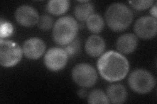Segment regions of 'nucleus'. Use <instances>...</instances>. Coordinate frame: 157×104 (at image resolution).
<instances>
[{"label":"nucleus","instance_id":"obj_1","mask_svg":"<svg viewBox=\"0 0 157 104\" xmlns=\"http://www.w3.org/2000/svg\"><path fill=\"white\" fill-rule=\"evenodd\" d=\"M97 66L101 76L109 82L123 80L129 72V63L126 58L115 51L103 54L98 59Z\"/></svg>","mask_w":157,"mask_h":104},{"label":"nucleus","instance_id":"obj_2","mask_svg":"<svg viewBox=\"0 0 157 104\" xmlns=\"http://www.w3.org/2000/svg\"><path fill=\"white\" fill-rule=\"evenodd\" d=\"M133 13L129 7L123 3H116L111 5L105 13V21L112 31L121 32L130 26Z\"/></svg>","mask_w":157,"mask_h":104},{"label":"nucleus","instance_id":"obj_3","mask_svg":"<svg viewBox=\"0 0 157 104\" xmlns=\"http://www.w3.org/2000/svg\"><path fill=\"white\" fill-rule=\"evenodd\" d=\"M78 31V23L71 16L59 18L54 25L52 36L58 45L65 46L75 38Z\"/></svg>","mask_w":157,"mask_h":104},{"label":"nucleus","instance_id":"obj_4","mask_svg":"<svg viewBox=\"0 0 157 104\" xmlns=\"http://www.w3.org/2000/svg\"><path fill=\"white\" fill-rule=\"evenodd\" d=\"M128 84L135 92L147 94L155 87V79L149 72L138 69L131 73L128 77Z\"/></svg>","mask_w":157,"mask_h":104},{"label":"nucleus","instance_id":"obj_5","mask_svg":"<svg viewBox=\"0 0 157 104\" xmlns=\"http://www.w3.org/2000/svg\"><path fill=\"white\" fill-rule=\"evenodd\" d=\"M22 49L18 44L11 41H0V64L4 67L15 66L21 60Z\"/></svg>","mask_w":157,"mask_h":104},{"label":"nucleus","instance_id":"obj_6","mask_svg":"<svg viewBox=\"0 0 157 104\" xmlns=\"http://www.w3.org/2000/svg\"><path fill=\"white\" fill-rule=\"evenodd\" d=\"M72 78L78 86L88 88L95 85L98 75L94 67L88 64L81 63L73 68Z\"/></svg>","mask_w":157,"mask_h":104},{"label":"nucleus","instance_id":"obj_7","mask_svg":"<svg viewBox=\"0 0 157 104\" xmlns=\"http://www.w3.org/2000/svg\"><path fill=\"white\" fill-rule=\"evenodd\" d=\"M67 59V54L63 48H52L46 53L44 63L50 70L58 71L65 67Z\"/></svg>","mask_w":157,"mask_h":104},{"label":"nucleus","instance_id":"obj_8","mask_svg":"<svg viewBox=\"0 0 157 104\" xmlns=\"http://www.w3.org/2000/svg\"><path fill=\"white\" fill-rule=\"evenodd\" d=\"M134 31L137 37L144 39L154 38L157 32L156 18L152 16H144L136 21Z\"/></svg>","mask_w":157,"mask_h":104},{"label":"nucleus","instance_id":"obj_9","mask_svg":"<svg viewBox=\"0 0 157 104\" xmlns=\"http://www.w3.org/2000/svg\"><path fill=\"white\" fill-rule=\"evenodd\" d=\"M15 18L20 25L29 27L35 26L38 23L39 16L38 13L33 7L29 5H22L16 10Z\"/></svg>","mask_w":157,"mask_h":104},{"label":"nucleus","instance_id":"obj_10","mask_svg":"<svg viewBox=\"0 0 157 104\" xmlns=\"http://www.w3.org/2000/svg\"><path fill=\"white\" fill-rule=\"evenodd\" d=\"M45 51V44L39 38H32L24 42L22 46L24 55L29 59L40 58Z\"/></svg>","mask_w":157,"mask_h":104},{"label":"nucleus","instance_id":"obj_11","mask_svg":"<svg viewBox=\"0 0 157 104\" xmlns=\"http://www.w3.org/2000/svg\"><path fill=\"white\" fill-rule=\"evenodd\" d=\"M137 43L138 40L136 35L132 33H126L117 39L116 48L117 50L122 53L130 54L135 50Z\"/></svg>","mask_w":157,"mask_h":104},{"label":"nucleus","instance_id":"obj_12","mask_svg":"<svg viewBox=\"0 0 157 104\" xmlns=\"http://www.w3.org/2000/svg\"><path fill=\"white\" fill-rule=\"evenodd\" d=\"M86 53L92 57L102 55L105 49V42L102 37L98 35H92L87 39L85 44Z\"/></svg>","mask_w":157,"mask_h":104},{"label":"nucleus","instance_id":"obj_13","mask_svg":"<svg viewBox=\"0 0 157 104\" xmlns=\"http://www.w3.org/2000/svg\"><path fill=\"white\" fill-rule=\"evenodd\" d=\"M107 96L109 102L112 103H122L127 99V91L121 84H113L108 87Z\"/></svg>","mask_w":157,"mask_h":104},{"label":"nucleus","instance_id":"obj_14","mask_svg":"<svg viewBox=\"0 0 157 104\" xmlns=\"http://www.w3.org/2000/svg\"><path fill=\"white\" fill-rule=\"evenodd\" d=\"M94 12L93 5L88 1L78 4L75 7L74 14L76 18L81 22L86 21Z\"/></svg>","mask_w":157,"mask_h":104},{"label":"nucleus","instance_id":"obj_15","mask_svg":"<svg viewBox=\"0 0 157 104\" xmlns=\"http://www.w3.org/2000/svg\"><path fill=\"white\" fill-rule=\"evenodd\" d=\"M70 7V2L67 0H51L48 2L47 9L53 15H61L64 14Z\"/></svg>","mask_w":157,"mask_h":104},{"label":"nucleus","instance_id":"obj_16","mask_svg":"<svg viewBox=\"0 0 157 104\" xmlns=\"http://www.w3.org/2000/svg\"><path fill=\"white\" fill-rule=\"evenodd\" d=\"M86 22L88 30L93 33H100L104 27V19L98 14H93Z\"/></svg>","mask_w":157,"mask_h":104},{"label":"nucleus","instance_id":"obj_17","mask_svg":"<svg viewBox=\"0 0 157 104\" xmlns=\"http://www.w3.org/2000/svg\"><path fill=\"white\" fill-rule=\"evenodd\" d=\"M88 102L91 104L109 103V101L104 92L96 89V90L92 91L88 95Z\"/></svg>","mask_w":157,"mask_h":104},{"label":"nucleus","instance_id":"obj_18","mask_svg":"<svg viewBox=\"0 0 157 104\" xmlns=\"http://www.w3.org/2000/svg\"><path fill=\"white\" fill-rule=\"evenodd\" d=\"M63 49L67 53L68 57H73L79 52L81 49V42L77 38H75L72 42L67 45L63 46Z\"/></svg>","mask_w":157,"mask_h":104},{"label":"nucleus","instance_id":"obj_19","mask_svg":"<svg viewBox=\"0 0 157 104\" xmlns=\"http://www.w3.org/2000/svg\"><path fill=\"white\" fill-rule=\"evenodd\" d=\"M53 18L48 14H43L39 17L37 23L38 27L43 31L50 30L53 26Z\"/></svg>","mask_w":157,"mask_h":104},{"label":"nucleus","instance_id":"obj_20","mask_svg":"<svg viewBox=\"0 0 157 104\" xmlns=\"http://www.w3.org/2000/svg\"><path fill=\"white\" fill-rule=\"evenodd\" d=\"M132 6L136 10H145L153 5V0H140V1H132L129 2Z\"/></svg>","mask_w":157,"mask_h":104},{"label":"nucleus","instance_id":"obj_21","mask_svg":"<svg viewBox=\"0 0 157 104\" xmlns=\"http://www.w3.org/2000/svg\"><path fill=\"white\" fill-rule=\"evenodd\" d=\"M0 36L1 38L7 37L11 35L13 31V27L12 25L6 22H3L2 20H1V29H0Z\"/></svg>","mask_w":157,"mask_h":104},{"label":"nucleus","instance_id":"obj_22","mask_svg":"<svg viewBox=\"0 0 157 104\" xmlns=\"http://www.w3.org/2000/svg\"><path fill=\"white\" fill-rule=\"evenodd\" d=\"M87 95V92L85 88H81L79 91H78V96L80 98H85Z\"/></svg>","mask_w":157,"mask_h":104},{"label":"nucleus","instance_id":"obj_23","mask_svg":"<svg viewBox=\"0 0 157 104\" xmlns=\"http://www.w3.org/2000/svg\"><path fill=\"white\" fill-rule=\"evenodd\" d=\"M151 14L152 15V17L156 18V4H155L152 7L151 11H150Z\"/></svg>","mask_w":157,"mask_h":104}]
</instances>
